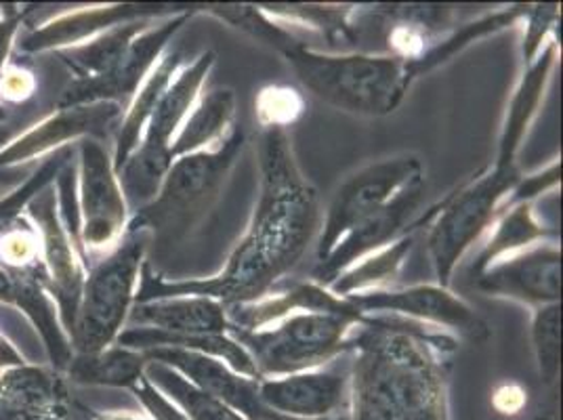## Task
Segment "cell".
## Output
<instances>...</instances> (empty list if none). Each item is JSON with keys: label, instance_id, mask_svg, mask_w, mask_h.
<instances>
[{"label": "cell", "instance_id": "1", "mask_svg": "<svg viewBox=\"0 0 563 420\" xmlns=\"http://www.w3.org/2000/svg\"><path fill=\"white\" fill-rule=\"evenodd\" d=\"M257 156V205L223 269L211 278L166 280L145 261L135 303L170 297H207L225 307L253 303L301 263L322 223L318 191L301 173L286 129L261 126Z\"/></svg>", "mask_w": 563, "mask_h": 420}, {"label": "cell", "instance_id": "2", "mask_svg": "<svg viewBox=\"0 0 563 420\" xmlns=\"http://www.w3.org/2000/svg\"><path fill=\"white\" fill-rule=\"evenodd\" d=\"M459 339L398 316H366L350 336V420H452Z\"/></svg>", "mask_w": 563, "mask_h": 420}, {"label": "cell", "instance_id": "3", "mask_svg": "<svg viewBox=\"0 0 563 420\" xmlns=\"http://www.w3.org/2000/svg\"><path fill=\"white\" fill-rule=\"evenodd\" d=\"M282 57L316 99L353 117L394 114L415 82L410 62L391 53H327L297 45Z\"/></svg>", "mask_w": 563, "mask_h": 420}, {"label": "cell", "instance_id": "4", "mask_svg": "<svg viewBox=\"0 0 563 420\" xmlns=\"http://www.w3.org/2000/svg\"><path fill=\"white\" fill-rule=\"evenodd\" d=\"M521 179L519 168H496L494 164L471 177L438 207L419 217V228H427V257L435 284L450 288L454 269L493 228L496 214Z\"/></svg>", "mask_w": 563, "mask_h": 420}, {"label": "cell", "instance_id": "5", "mask_svg": "<svg viewBox=\"0 0 563 420\" xmlns=\"http://www.w3.org/2000/svg\"><path fill=\"white\" fill-rule=\"evenodd\" d=\"M150 240L143 232H126L110 255L89 265L70 328L74 353H95L117 343L135 305Z\"/></svg>", "mask_w": 563, "mask_h": 420}, {"label": "cell", "instance_id": "6", "mask_svg": "<svg viewBox=\"0 0 563 420\" xmlns=\"http://www.w3.org/2000/svg\"><path fill=\"white\" fill-rule=\"evenodd\" d=\"M244 145L246 133L235 124L214 150L173 161L156 198L131 214L129 232H143L150 237L186 232L211 207Z\"/></svg>", "mask_w": 563, "mask_h": 420}, {"label": "cell", "instance_id": "7", "mask_svg": "<svg viewBox=\"0 0 563 420\" xmlns=\"http://www.w3.org/2000/svg\"><path fill=\"white\" fill-rule=\"evenodd\" d=\"M214 64L217 55L212 51H205L191 64H186L177 71L150 118L137 150L118 170V179L131 214L156 198L173 164L170 143L200 99L202 87Z\"/></svg>", "mask_w": 563, "mask_h": 420}, {"label": "cell", "instance_id": "8", "mask_svg": "<svg viewBox=\"0 0 563 420\" xmlns=\"http://www.w3.org/2000/svg\"><path fill=\"white\" fill-rule=\"evenodd\" d=\"M362 327L352 318L299 311L258 330H228L249 351L261 378L327 366L350 351V336Z\"/></svg>", "mask_w": 563, "mask_h": 420}, {"label": "cell", "instance_id": "9", "mask_svg": "<svg viewBox=\"0 0 563 420\" xmlns=\"http://www.w3.org/2000/svg\"><path fill=\"white\" fill-rule=\"evenodd\" d=\"M76 212L78 248L89 269L117 248L131 223L112 152L95 137L76 141Z\"/></svg>", "mask_w": 563, "mask_h": 420}, {"label": "cell", "instance_id": "10", "mask_svg": "<svg viewBox=\"0 0 563 420\" xmlns=\"http://www.w3.org/2000/svg\"><path fill=\"white\" fill-rule=\"evenodd\" d=\"M422 161L415 154H399L366 164L350 175L330 200L316 237V263L327 258L341 237L362 219L385 207L401 187L421 177Z\"/></svg>", "mask_w": 563, "mask_h": 420}, {"label": "cell", "instance_id": "11", "mask_svg": "<svg viewBox=\"0 0 563 420\" xmlns=\"http://www.w3.org/2000/svg\"><path fill=\"white\" fill-rule=\"evenodd\" d=\"M198 11H177L154 20L126 48L117 66L93 80H71L62 91L55 110L118 103L126 108L131 97L137 93L143 80L154 70L161 57L168 51L173 38L189 24Z\"/></svg>", "mask_w": 563, "mask_h": 420}, {"label": "cell", "instance_id": "12", "mask_svg": "<svg viewBox=\"0 0 563 420\" xmlns=\"http://www.w3.org/2000/svg\"><path fill=\"white\" fill-rule=\"evenodd\" d=\"M350 299L364 316H398L424 327L438 328L470 343H486L490 327L465 299L440 284L378 288Z\"/></svg>", "mask_w": 563, "mask_h": 420}, {"label": "cell", "instance_id": "13", "mask_svg": "<svg viewBox=\"0 0 563 420\" xmlns=\"http://www.w3.org/2000/svg\"><path fill=\"white\" fill-rule=\"evenodd\" d=\"M27 219L34 223L41 248H43V265L47 276V288L57 303L64 328L70 336V328L78 311L82 286L87 280V263L78 248V242L70 232L62 207L55 184L43 189L25 210Z\"/></svg>", "mask_w": 563, "mask_h": 420}, {"label": "cell", "instance_id": "14", "mask_svg": "<svg viewBox=\"0 0 563 420\" xmlns=\"http://www.w3.org/2000/svg\"><path fill=\"white\" fill-rule=\"evenodd\" d=\"M424 175H421L401 187L385 207H380L366 219H362L357 225H353L330 251L329 257L313 265L309 280L329 288L332 281L360 258L368 257L376 251L389 246L401 235L419 230L417 214L424 198Z\"/></svg>", "mask_w": 563, "mask_h": 420}, {"label": "cell", "instance_id": "15", "mask_svg": "<svg viewBox=\"0 0 563 420\" xmlns=\"http://www.w3.org/2000/svg\"><path fill=\"white\" fill-rule=\"evenodd\" d=\"M477 288L493 299L528 305L562 301V246L558 240L539 242L526 251L498 258L477 276Z\"/></svg>", "mask_w": 563, "mask_h": 420}, {"label": "cell", "instance_id": "16", "mask_svg": "<svg viewBox=\"0 0 563 420\" xmlns=\"http://www.w3.org/2000/svg\"><path fill=\"white\" fill-rule=\"evenodd\" d=\"M339 357L327 366L258 380L261 401L282 417L295 420H329L350 401V360Z\"/></svg>", "mask_w": 563, "mask_h": 420}, {"label": "cell", "instance_id": "17", "mask_svg": "<svg viewBox=\"0 0 563 420\" xmlns=\"http://www.w3.org/2000/svg\"><path fill=\"white\" fill-rule=\"evenodd\" d=\"M147 362H158L186 376L191 385L225 401L249 420H295L272 412L258 396V380L238 374L221 360L186 350H150L143 353Z\"/></svg>", "mask_w": 563, "mask_h": 420}, {"label": "cell", "instance_id": "18", "mask_svg": "<svg viewBox=\"0 0 563 420\" xmlns=\"http://www.w3.org/2000/svg\"><path fill=\"white\" fill-rule=\"evenodd\" d=\"M66 374L24 362L0 371V420H71Z\"/></svg>", "mask_w": 563, "mask_h": 420}, {"label": "cell", "instance_id": "19", "mask_svg": "<svg viewBox=\"0 0 563 420\" xmlns=\"http://www.w3.org/2000/svg\"><path fill=\"white\" fill-rule=\"evenodd\" d=\"M170 11H158V7L145 4H93L80 7L66 13H59L47 22L30 30L18 43L25 55L59 53L64 48L78 47L89 43L101 32L118 24L141 20V18H161Z\"/></svg>", "mask_w": 563, "mask_h": 420}, {"label": "cell", "instance_id": "20", "mask_svg": "<svg viewBox=\"0 0 563 420\" xmlns=\"http://www.w3.org/2000/svg\"><path fill=\"white\" fill-rule=\"evenodd\" d=\"M228 309L230 330H258L278 322L282 318L299 311H322L336 313L343 318H352L357 324L366 322V316L343 297L330 292L327 286L316 281H282L272 292L261 297L258 301L244 305H232Z\"/></svg>", "mask_w": 563, "mask_h": 420}, {"label": "cell", "instance_id": "21", "mask_svg": "<svg viewBox=\"0 0 563 420\" xmlns=\"http://www.w3.org/2000/svg\"><path fill=\"white\" fill-rule=\"evenodd\" d=\"M558 59H560V43L553 36L542 47L537 59L523 66L500 126L498 147H496L493 163L496 168L517 166V154L523 145L534 118L539 117L540 106L544 101Z\"/></svg>", "mask_w": 563, "mask_h": 420}, {"label": "cell", "instance_id": "22", "mask_svg": "<svg viewBox=\"0 0 563 420\" xmlns=\"http://www.w3.org/2000/svg\"><path fill=\"white\" fill-rule=\"evenodd\" d=\"M126 327L154 328L170 334H228L225 305L207 297H170L135 303Z\"/></svg>", "mask_w": 563, "mask_h": 420}, {"label": "cell", "instance_id": "23", "mask_svg": "<svg viewBox=\"0 0 563 420\" xmlns=\"http://www.w3.org/2000/svg\"><path fill=\"white\" fill-rule=\"evenodd\" d=\"M11 276L15 278L13 307L20 309L38 332L47 351L48 366H53L59 373H66L74 357V350H71L70 336L62 322L57 303L48 292L45 272L11 274Z\"/></svg>", "mask_w": 563, "mask_h": 420}, {"label": "cell", "instance_id": "24", "mask_svg": "<svg viewBox=\"0 0 563 420\" xmlns=\"http://www.w3.org/2000/svg\"><path fill=\"white\" fill-rule=\"evenodd\" d=\"M186 66V55L181 51L168 48L161 62L150 71V76L143 80L137 93L131 97L126 103L122 118L117 126V140H114V150H112V161L117 166V173L122 168V164L129 161V156L137 150L143 131L154 114L156 106L161 103L166 89L170 87L173 78L177 71Z\"/></svg>", "mask_w": 563, "mask_h": 420}, {"label": "cell", "instance_id": "25", "mask_svg": "<svg viewBox=\"0 0 563 420\" xmlns=\"http://www.w3.org/2000/svg\"><path fill=\"white\" fill-rule=\"evenodd\" d=\"M238 112V99L232 89L219 87L200 95L188 120L170 143V158H184L196 152L214 150L232 133Z\"/></svg>", "mask_w": 563, "mask_h": 420}, {"label": "cell", "instance_id": "26", "mask_svg": "<svg viewBox=\"0 0 563 420\" xmlns=\"http://www.w3.org/2000/svg\"><path fill=\"white\" fill-rule=\"evenodd\" d=\"M488 232V240L484 242L479 255L471 265V272L475 276L498 258L526 251L539 242L558 240V232H553L537 214L534 202H519L500 209Z\"/></svg>", "mask_w": 563, "mask_h": 420}, {"label": "cell", "instance_id": "27", "mask_svg": "<svg viewBox=\"0 0 563 420\" xmlns=\"http://www.w3.org/2000/svg\"><path fill=\"white\" fill-rule=\"evenodd\" d=\"M147 360L141 351L110 345L95 353H74L66 378L85 387H112L131 391L145 376Z\"/></svg>", "mask_w": 563, "mask_h": 420}, {"label": "cell", "instance_id": "28", "mask_svg": "<svg viewBox=\"0 0 563 420\" xmlns=\"http://www.w3.org/2000/svg\"><path fill=\"white\" fill-rule=\"evenodd\" d=\"M165 18V15H161ZM158 18H141L124 24L114 25L99 36L91 38L85 45L64 48L55 53L59 62L70 70L71 80H93L112 70L120 62V57L131 47V43L140 36L141 32Z\"/></svg>", "mask_w": 563, "mask_h": 420}, {"label": "cell", "instance_id": "29", "mask_svg": "<svg viewBox=\"0 0 563 420\" xmlns=\"http://www.w3.org/2000/svg\"><path fill=\"white\" fill-rule=\"evenodd\" d=\"M415 244H417V235L415 232H410V234L401 235L396 242H391L389 246L376 251L373 255L360 258L330 284V292L345 299V297H352L357 292L391 288L401 267L410 257Z\"/></svg>", "mask_w": 563, "mask_h": 420}, {"label": "cell", "instance_id": "30", "mask_svg": "<svg viewBox=\"0 0 563 420\" xmlns=\"http://www.w3.org/2000/svg\"><path fill=\"white\" fill-rule=\"evenodd\" d=\"M526 11H528V7L519 4V7H511V9H505V11L488 13V15L479 18L471 24L463 25L461 30L448 34L446 38H442V41H438V43H433L431 47L427 48L417 62H410L412 78L417 80L429 71L438 70L440 66L448 64L454 55L465 51L475 41L486 38V36L496 34V32H503L507 27H514L526 18Z\"/></svg>", "mask_w": 563, "mask_h": 420}, {"label": "cell", "instance_id": "31", "mask_svg": "<svg viewBox=\"0 0 563 420\" xmlns=\"http://www.w3.org/2000/svg\"><path fill=\"white\" fill-rule=\"evenodd\" d=\"M145 376L170 401H175L189 420H249L230 408L225 401L191 385L186 376L158 362H147Z\"/></svg>", "mask_w": 563, "mask_h": 420}, {"label": "cell", "instance_id": "32", "mask_svg": "<svg viewBox=\"0 0 563 420\" xmlns=\"http://www.w3.org/2000/svg\"><path fill=\"white\" fill-rule=\"evenodd\" d=\"M207 11L214 18L234 25L235 30H242L244 34L253 36L255 41L276 48L280 55H284L288 48L307 45L290 25L284 24L278 18L267 13L263 7L219 4V7H207Z\"/></svg>", "mask_w": 563, "mask_h": 420}, {"label": "cell", "instance_id": "33", "mask_svg": "<svg viewBox=\"0 0 563 420\" xmlns=\"http://www.w3.org/2000/svg\"><path fill=\"white\" fill-rule=\"evenodd\" d=\"M74 154H76L74 145L57 150L55 154L43 158V163L38 164L36 170H32L22 184H18L9 194L0 196V235L4 234L7 230H11L24 217L30 202L43 189L55 184L62 168L74 161Z\"/></svg>", "mask_w": 563, "mask_h": 420}, {"label": "cell", "instance_id": "34", "mask_svg": "<svg viewBox=\"0 0 563 420\" xmlns=\"http://www.w3.org/2000/svg\"><path fill=\"white\" fill-rule=\"evenodd\" d=\"M530 341L540 380L553 387L562 366V305H540L532 309Z\"/></svg>", "mask_w": 563, "mask_h": 420}, {"label": "cell", "instance_id": "35", "mask_svg": "<svg viewBox=\"0 0 563 420\" xmlns=\"http://www.w3.org/2000/svg\"><path fill=\"white\" fill-rule=\"evenodd\" d=\"M0 267L9 274L45 272L41 237L27 214L0 235Z\"/></svg>", "mask_w": 563, "mask_h": 420}, {"label": "cell", "instance_id": "36", "mask_svg": "<svg viewBox=\"0 0 563 420\" xmlns=\"http://www.w3.org/2000/svg\"><path fill=\"white\" fill-rule=\"evenodd\" d=\"M303 112V99L292 89L272 87L261 91L257 103L258 122L261 126H282Z\"/></svg>", "mask_w": 563, "mask_h": 420}, {"label": "cell", "instance_id": "37", "mask_svg": "<svg viewBox=\"0 0 563 420\" xmlns=\"http://www.w3.org/2000/svg\"><path fill=\"white\" fill-rule=\"evenodd\" d=\"M526 32H523V66L537 59L542 47L553 38V30L560 20L558 4H537L526 11Z\"/></svg>", "mask_w": 563, "mask_h": 420}, {"label": "cell", "instance_id": "38", "mask_svg": "<svg viewBox=\"0 0 563 420\" xmlns=\"http://www.w3.org/2000/svg\"><path fill=\"white\" fill-rule=\"evenodd\" d=\"M36 87L38 82L32 71L9 62V66L0 74V110L24 106L36 93Z\"/></svg>", "mask_w": 563, "mask_h": 420}, {"label": "cell", "instance_id": "39", "mask_svg": "<svg viewBox=\"0 0 563 420\" xmlns=\"http://www.w3.org/2000/svg\"><path fill=\"white\" fill-rule=\"evenodd\" d=\"M129 394L140 401L143 415L150 420H189L175 401H170L156 385L147 380V376H143Z\"/></svg>", "mask_w": 563, "mask_h": 420}, {"label": "cell", "instance_id": "40", "mask_svg": "<svg viewBox=\"0 0 563 420\" xmlns=\"http://www.w3.org/2000/svg\"><path fill=\"white\" fill-rule=\"evenodd\" d=\"M560 179H562V163H558V161L537 175L521 177L517 181V186L514 187L511 196L507 198V202L503 205V209L511 207V205H519V202H534L544 191L560 186Z\"/></svg>", "mask_w": 563, "mask_h": 420}, {"label": "cell", "instance_id": "41", "mask_svg": "<svg viewBox=\"0 0 563 420\" xmlns=\"http://www.w3.org/2000/svg\"><path fill=\"white\" fill-rule=\"evenodd\" d=\"M25 13V9H11L4 15H0V74L9 66V57L24 25Z\"/></svg>", "mask_w": 563, "mask_h": 420}, {"label": "cell", "instance_id": "42", "mask_svg": "<svg viewBox=\"0 0 563 420\" xmlns=\"http://www.w3.org/2000/svg\"><path fill=\"white\" fill-rule=\"evenodd\" d=\"M526 404V394L523 389H519L517 385H503L496 394H494V406L496 410H500L503 415H516L517 410Z\"/></svg>", "mask_w": 563, "mask_h": 420}, {"label": "cell", "instance_id": "43", "mask_svg": "<svg viewBox=\"0 0 563 420\" xmlns=\"http://www.w3.org/2000/svg\"><path fill=\"white\" fill-rule=\"evenodd\" d=\"M24 362H27V360L22 355V351L18 350V347L7 339V334H4L2 328H0V371L11 368V366H20V364H24Z\"/></svg>", "mask_w": 563, "mask_h": 420}, {"label": "cell", "instance_id": "44", "mask_svg": "<svg viewBox=\"0 0 563 420\" xmlns=\"http://www.w3.org/2000/svg\"><path fill=\"white\" fill-rule=\"evenodd\" d=\"M15 301V278L0 267V305H11Z\"/></svg>", "mask_w": 563, "mask_h": 420}, {"label": "cell", "instance_id": "45", "mask_svg": "<svg viewBox=\"0 0 563 420\" xmlns=\"http://www.w3.org/2000/svg\"><path fill=\"white\" fill-rule=\"evenodd\" d=\"M91 420H150L145 415L137 412H99L91 415Z\"/></svg>", "mask_w": 563, "mask_h": 420}, {"label": "cell", "instance_id": "46", "mask_svg": "<svg viewBox=\"0 0 563 420\" xmlns=\"http://www.w3.org/2000/svg\"><path fill=\"white\" fill-rule=\"evenodd\" d=\"M329 420H350V419H347V415H341V417H334V419H329Z\"/></svg>", "mask_w": 563, "mask_h": 420}, {"label": "cell", "instance_id": "47", "mask_svg": "<svg viewBox=\"0 0 563 420\" xmlns=\"http://www.w3.org/2000/svg\"><path fill=\"white\" fill-rule=\"evenodd\" d=\"M532 420H555V419H551V417H539V419H532Z\"/></svg>", "mask_w": 563, "mask_h": 420}]
</instances>
